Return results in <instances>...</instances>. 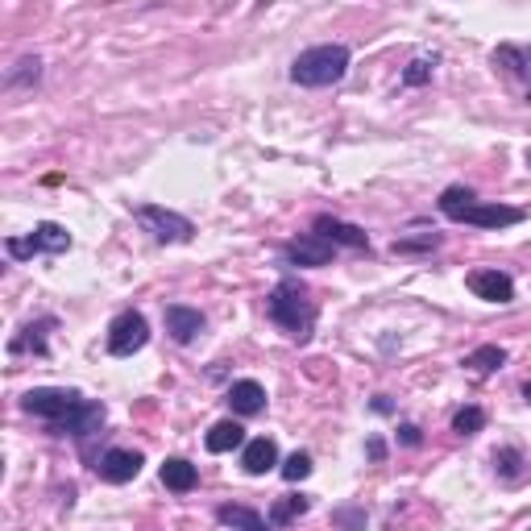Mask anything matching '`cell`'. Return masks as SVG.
<instances>
[{
    "instance_id": "obj_1",
    "label": "cell",
    "mask_w": 531,
    "mask_h": 531,
    "mask_svg": "<svg viewBox=\"0 0 531 531\" xmlns=\"http://www.w3.org/2000/svg\"><path fill=\"white\" fill-rule=\"evenodd\" d=\"M266 316L287 332L291 341L307 345L312 341V328H316V303H312V291H307L299 278H278L274 291L266 295Z\"/></svg>"
},
{
    "instance_id": "obj_2",
    "label": "cell",
    "mask_w": 531,
    "mask_h": 531,
    "mask_svg": "<svg viewBox=\"0 0 531 531\" xmlns=\"http://www.w3.org/2000/svg\"><path fill=\"white\" fill-rule=\"evenodd\" d=\"M349 63H353V54L341 42L299 50L291 63V83H299V88H332V83H341L349 75Z\"/></svg>"
},
{
    "instance_id": "obj_3",
    "label": "cell",
    "mask_w": 531,
    "mask_h": 531,
    "mask_svg": "<svg viewBox=\"0 0 531 531\" xmlns=\"http://www.w3.org/2000/svg\"><path fill=\"white\" fill-rule=\"evenodd\" d=\"M71 249V233L63 225H54V220H42V225H34V233L25 237H9L5 241V254L13 262H30V258H42V254H67Z\"/></svg>"
},
{
    "instance_id": "obj_4",
    "label": "cell",
    "mask_w": 531,
    "mask_h": 531,
    "mask_svg": "<svg viewBox=\"0 0 531 531\" xmlns=\"http://www.w3.org/2000/svg\"><path fill=\"white\" fill-rule=\"evenodd\" d=\"M79 407H83V395L71 390V386H34L30 395L21 399V411L46 419V424H63V419L71 411H79Z\"/></svg>"
},
{
    "instance_id": "obj_5",
    "label": "cell",
    "mask_w": 531,
    "mask_h": 531,
    "mask_svg": "<svg viewBox=\"0 0 531 531\" xmlns=\"http://www.w3.org/2000/svg\"><path fill=\"white\" fill-rule=\"evenodd\" d=\"M133 216L142 220V225L154 233V241H162V245H187L195 237L191 220L179 216V212H171V208H162V204H137Z\"/></svg>"
},
{
    "instance_id": "obj_6",
    "label": "cell",
    "mask_w": 531,
    "mask_h": 531,
    "mask_svg": "<svg viewBox=\"0 0 531 531\" xmlns=\"http://www.w3.org/2000/svg\"><path fill=\"white\" fill-rule=\"evenodd\" d=\"M150 345V324L142 312H121L113 324H108V353L113 357H133V353H142Z\"/></svg>"
},
{
    "instance_id": "obj_7",
    "label": "cell",
    "mask_w": 531,
    "mask_h": 531,
    "mask_svg": "<svg viewBox=\"0 0 531 531\" xmlns=\"http://www.w3.org/2000/svg\"><path fill=\"white\" fill-rule=\"evenodd\" d=\"M278 254H283V266H328L337 258V245H328L316 233H299L278 245Z\"/></svg>"
},
{
    "instance_id": "obj_8",
    "label": "cell",
    "mask_w": 531,
    "mask_h": 531,
    "mask_svg": "<svg viewBox=\"0 0 531 531\" xmlns=\"http://www.w3.org/2000/svg\"><path fill=\"white\" fill-rule=\"evenodd\" d=\"M457 225H473V229H511V225H523L527 212L523 208H511V204H469L461 208L457 216Z\"/></svg>"
},
{
    "instance_id": "obj_9",
    "label": "cell",
    "mask_w": 531,
    "mask_h": 531,
    "mask_svg": "<svg viewBox=\"0 0 531 531\" xmlns=\"http://www.w3.org/2000/svg\"><path fill=\"white\" fill-rule=\"evenodd\" d=\"M465 287L486 299V303H511L515 299V278L507 270H498V266H486V270H469L465 274Z\"/></svg>"
},
{
    "instance_id": "obj_10",
    "label": "cell",
    "mask_w": 531,
    "mask_h": 531,
    "mask_svg": "<svg viewBox=\"0 0 531 531\" xmlns=\"http://www.w3.org/2000/svg\"><path fill=\"white\" fill-rule=\"evenodd\" d=\"M104 419H108L104 403L83 399V407H79V411H71V415L63 419V424H50V432H59V436H75V440L83 444V440H92V436L104 428Z\"/></svg>"
},
{
    "instance_id": "obj_11",
    "label": "cell",
    "mask_w": 531,
    "mask_h": 531,
    "mask_svg": "<svg viewBox=\"0 0 531 531\" xmlns=\"http://www.w3.org/2000/svg\"><path fill=\"white\" fill-rule=\"evenodd\" d=\"M142 453H133V449H108V453H100V461H96V473H100V482H108V486H125V482H133L137 473H142Z\"/></svg>"
},
{
    "instance_id": "obj_12",
    "label": "cell",
    "mask_w": 531,
    "mask_h": 531,
    "mask_svg": "<svg viewBox=\"0 0 531 531\" xmlns=\"http://www.w3.org/2000/svg\"><path fill=\"white\" fill-rule=\"evenodd\" d=\"M316 237H324L328 245H345V249H370V233L361 229V225H349V220H337V216H316V225H312Z\"/></svg>"
},
{
    "instance_id": "obj_13",
    "label": "cell",
    "mask_w": 531,
    "mask_h": 531,
    "mask_svg": "<svg viewBox=\"0 0 531 531\" xmlns=\"http://www.w3.org/2000/svg\"><path fill=\"white\" fill-rule=\"evenodd\" d=\"M162 320H166V332H171L179 345H191L204 332V312L200 307H187V303H166Z\"/></svg>"
},
{
    "instance_id": "obj_14",
    "label": "cell",
    "mask_w": 531,
    "mask_h": 531,
    "mask_svg": "<svg viewBox=\"0 0 531 531\" xmlns=\"http://www.w3.org/2000/svg\"><path fill=\"white\" fill-rule=\"evenodd\" d=\"M54 328H59V320H54V316H42V320H34V324H25L17 337L9 341V353H13V357H21V353L46 357V353H50V341H46V337H50Z\"/></svg>"
},
{
    "instance_id": "obj_15",
    "label": "cell",
    "mask_w": 531,
    "mask_h": 531,
    "mask_svg": "<svg viewBox=\"0 0 531 531\" xmlns=\"http://www.w3.org/2000/svg\"><path fill=\"white\" fill-rule=\"evenodd\" d=\"M274 465H278V444L270 436H254L241 449V469L249 473V478H266Z\"/></svg>"
},
{
    "instance_id": "obj_16",
    "label": "cell",
    "mask_w": 531,
    "mask_h": 531,
    "mask_svg": "<svg viewBox=\"0 0 531 531\" xmlns=\"http://www.w3.org/2000/svg\"><path fill=\"white\" fill-rule=\"evenodd\" d=\"M225 403L233 407V415H262L266 411V386L254 382V378H241V382L229 386Z\"/></svg>"
},
{
    "instance_id": "obj_17",
    "label": "cell",
    "mask_w": 531,
    "mask_h": 531,
    "mask_svg": "<svg viewBox=\"0 0 531 531\" xmlns=\"http://www.w3.org/2000/svg\"><path fill=\"white\" fill-rule=\"evenodd\" d=\"M158 478L171 494H191L195 486H200V469H195L191 461H183V457H166Z\"/></svg>"
},
{
    "instance_id": "obj_18",
    "label": "cell",
    "mask_w": 531,
    "mask_h": 531,
    "mask_svg": "<svg viewBox=\"0 0 531 531\" xmlns=\"http://www.w3.org/2000/svg\"><path fill=\"white\" fill-rule=\"evenodd\" d=\"M245 428L237 424V419H220V424H212L208 428V436H204V449L208 453H233V449H245Z\"/></svg>"
},
{
    "instance_id": "obj_19",
    "label": "cell",
    "mask_w": 531,
    "mask_h": 531,
    "mask_svg": "<svg viewBox=\"0 0 531 531\" xmlns=\"http://www.w3.org/2000/svg\"><path fill=\"white\" fill-rule=\"evenodd\" d=\"M216 523H225L233 531H274L270 519H262L254 507H241V502H225V507H216Z\"/></svg>"
},
{
    "instance_id": "obj_20",
    "label": "cell",
    "mask_w": 531,
    "mask_h": 531,
    "mask_svg": "<svg viewBox=\"0 0 531 531\" xmlns=\"http://www.w3.org/2000/svg\"><path fill=\"white\" fill-rule=\"evenodd\" d=\"M307 511H312V498H307V494H283V498H274L270 502V527L274 531H283V527H291L295 519H303Z\"/></svg>"
},
{
    "instance_id": "obj_21",
    "label": "cell",
    "mask_w": 531,
    "mask_h": 531,
    "mask_svg": "<svg viewBox=\"0 0 531 531\" xmlns=\"http://www.w3.org/2000/svg\"><path fill=\"white\" fill-rule=\"evenodd\" d=\"M494 67H507L515 79H523L527 88H531V46H515V42L498 46L494 50Z\"/></svg>"
},
{
    "instance_id": "obj_22",
    "label": "cell",
    "mask_w": 531,
    "mask_h": 531,
    "mask_svg": "<svg viewBox=\"0 0 531 531\" xmlns=\"http://www.w3.org/2000/svg\"><path fill=\"white\" fill-rule=\"evenodd\" d=\"M461 366H469L473 374H494V370L507 366V349H498V345H478L473 353H465Z\"/></svg>"
},
{
    "instance_id": "obj_23",
    "label": "cell",
    "mask_w": 531,
    "mask_h": 531,
    "mask_svg": "<svg viewBox=\"0 0 531 531\" xmlns=\"http://www.w3.org/2000/svg\"><path fill=\"white\" fill-rule=\"evenodd\" d=\"M494 469H498V478L519 482L531 465H527V457H523L519 449H511V444H507V449H498V453H494Z\"/></svg>"
},
{
    "instance_id": "obj_24",
    "label": "cell",
    "mask_w": 531,
    "mask_h": 531,
    "mask_svg": "<svg viewBox=\"0 0 531 531\" xmlns=\"http://www.w3.org/2000/svg\"><path fill=\"white\" fill-rule=\"evenodd\" d=\"M440 233H419V237H395L390 241V254H432L440 249Z\"/></svg>"
},
{
    "instance_id": "obj_25",
    "label": "cell",
    "mask_w": 531,
    "mask_h": 531,
    "mask_svg": "<svg viewBox=\"0 0 531 531\" xmlns=\"http://www.w3.org/2000/svg\"><path fill=\"white\" fill-rule=\"evenodd\" d=\"M486 428V411L482 407H461L457 415H453V432L457 436H478Z\"/></svg>"
},
{
    "instance_id": "obj_26",
    "label": "cell",
    "mask_w": 531,
    "mask_h": 531,
    "mask_svg": "<svg viewBox=\"0 0 531 531\" xmlns=\"http://www.w3.org/2000/svg\"><path fill=\"white\" fill-rule=\"evenodd\" d=\"M436 63H440L436 54H419V59L403 71V88H419V83H428V79H432V71H436Z\"/></svg>"
},
{
    "instance_id": "obj_27",
    "label": "cell",
    "mask_w": 531,
    "mask_h": 531,
    "mask_svg": "<svg viewBox=\"0 0 531 531\" xmlns=\"http://www.w3.org/2000/svg\"><path fill=\"white\" fill-rule=\"evenodd\" d=\"M38 79H42V59H38V54H34V59H21V63L5 75L9 88H21V83H38Z\"/></svg>"
},
{
    "instance_id": "obj_28",
    "label": "cell",
    "mask_w": 531,
    "mask_h": 531,
    "mask_svg": "<svg viewBox=\"0 0 531 531\" xmlns=\"http://www.w3.org/2000/svg\"><path fill=\"white\" fill-rule=\"evenodd\" d=\"M283 478H287V482L312 478V457H307V453H291V457L283 461Z\"/></svg>"
},
{
    "instance_id": "obj_29",
    "label": "cell",
    "mask_w": 531,
    "mask_h": 531,
    "mask_svg": "<svg viewBox=\"0 0 531 531\" xmlns=\"http://www.w3.org/2000/svg\"><path fill=\"white\" fill-rule=\"evenodd\" d=\"M337 523H345V531H361V527H366V511L345 507V511H337Z\"/></svg>"
},
{
    "instance_id": "obj_30",
    "label": "cell",
    "mask_w": 531,
    "mask_h": 531,
    "mask_svg": "<svg viewBox=\"0 0 531 531\" xmlns=\"http://www.w3.org/2000/svg\"><path fill=\"white\" fill-rule=\"evenodd\" d=\"M399 440L407 444V449H415V444L424 440V436H419V428H415V424H403V428H399Z\"/></svg>"
},
{
    "instance_id": "obj_31",
    "label": "cell",
    "mask_w": 531,
    "mask_h": 531,
    "mask_svg": "<svg viewBox=\"0 0 531 531\" xmlns=\"http://www.w3.org/2000/svg\"><path fill=\"white\" fill-rule=\"evenodd\" d=\"M366 453H370V461H382V457H386V444H382V436H370Z\"/></svg>"
},
{
    "instance_id": "obj_32",
    "label": "cell",
    "mask_w": 531,
    "mask_h": 531,
    "mask_svg": "<svg viewBox=\"0 0 531 531\" xmlns=\"http://www.w3.org/2000/svg\"><path fill=\"white\" fill-rule=\"evenodd\" d=\"M374 411H378V415H390V411H395V403H390L386 395H378V399H374Z\"/></svg>"
},
{
    "instance_id": "obj_33",
    "label": "cell",
    "mask_w": 531,
    "mask_h": 531,
    "mask_svg": "<svg viewBox=\"0 0 531 531\" xmlns=\"http://www.w3.org/2000/svg\"><path fill=\"white\" fill-rule=\"evenodd\" d=\"M523 399H527V403H531V382H527V386H523Z\"/></svg>"
},
{
    "instance_id": "obj_34",
    "label": "cell",
    "mask_w": 531,
    "mask_h": 531,
    "mask_svg": "<svg viewBox=\"0 0 531 531\" xmlns=\"http://www.w3.org/2000/svg\"><path fill=\"white\" fill-rule=\"evenodd\" d=\"M527 166H531V150H527Z\"/></svg>"
}]
</instances>
